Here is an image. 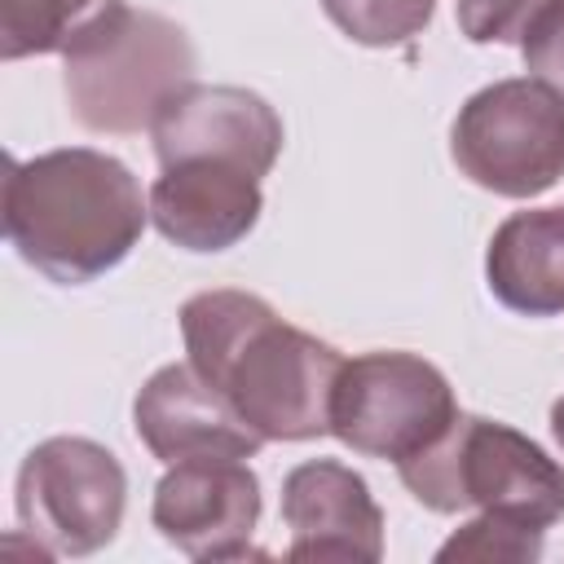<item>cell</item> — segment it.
Segmentation results:
<instances>
[{
  "label": "cell",
  "mask_w": 564,
  "mask_h": 564,
  "mask_svg": "<svg viewBox=\"0 0 564 564\" xmlns=\"http://www.w3.org/2000/svg\"><path fill=\"white\" fill-rule=\"evenodd\" d=\"M485 278L498 304L524 317L564 313V207L516 212L498 225Z\"/></svg>",
  "instance_id": "13"
},
{
  "label": "cell",
  "mask_w": 564,
  "mask_h": 564,
  "mask_svg": "<svg viewBox=\"0 0 564 564\" xmlns=\"http://www.w3.org/2000/svg\"><path fill=\"white\" fill-rule=\"evenodd\" d=\"M128 13L123 0H0V57L75 53Z\"/></svg>",
  "instance_id": "14"
},
{
  "label": "cell",
  "mask_w": 564,
  "mask_h": 564,
  "mask_svg": "<svg viewBox=\"0 0 564 564\" xmlns=\"http://www.w3.org/2000/svg\"><path fill=\"white\" fill-rule=\"evenodd\" d=\"M66 101L88 132H141L194 79L189 35L150 9H128L110 31L66 53Z\"/></svg>",
  "instance_id": "4"
},
{
  "label": "cell",
  "mask_w": 564,
  "mask_h": 564,
  "mask_svg": "<svg viewBox=\"0 0 564 564\" xmlns=\"http://www.w3.org/2000/svg\"><path fill=\"white\" fill-rule=\"evenodd\" d=\"M154 529L194 560H242L260 520V480L242 458L172 463L154 489Z\"/></svg>",
  "instance_id": "8"
},
{
  "label": "cell",
  "mask_w": 564,
  "mask_h": 564,
  "mask_svg": "<svg viewBox=\"0 0 564 564\" xmlns=\"http://www.w3.org/2000/svg\"><path fill=\"white\" fill-rule=\"evenodd\" d=\"M551 0H458V26L471 44H520Z\"/></svg>",
  "instance_id": "17"
},
{
  "label": "cell",
  "mask_w": 564,
  "mask_h": 564,
  "mask_svg": "<svg viewBox=\"0 0 564 564\" xmlns=\"http://www.w3.org/2000/svg\"><path fill=\"white\" fill-rule=\"evenodd\" d=\"M458 419L449 379L414 352H361L344 361L330 397V432L366 454L405 463Z\"/></svg>",
  "instance_id": "6"
},
{
  "label": "cell",
  "mask_w": 564,
  "mask_h": 564,
  "mask_svg": "<svg viewBox=\"0 0 564 564\" xmlns=\"http://www.w3.org/2000/svg\"><path fill=\"white\" fill-rule=\"evenodd\" d=\"M401 485L441 516L480 507L489 516L551 529L564 516V467L524 432L458 414L427 449L397 463Z\"/></svg>",
  "instance_id": "3"
},
{
  "label": "cell",
  "mask_w": 564,
  "mask_h": 564,
  "mask_svg": "<svg viewBox=\"0 0 564 564\" xmlns=\"http://www.w3.org/2000/svg\"><path fill=\"white\" fill-rule=\"evenodd\" d=\"M159 163H185V159H225L242 163L256 176H269L282 154V119L278 110L234 84H198L189 79L176 88L159 119L150 123Z\"/></svg>",
  "instance_id": "9"
},
{
  "label": "cell",
  "mask_w": 564,
  "mask_h": 564,
  "mask_svg": "<svg viewBox=\"0 0 564 564\" xmlns=\"http://www.w3.org/2000/svg\"><path fill=\"white\" fill-rule=\"evenodd\" d=\"M128 476L119 458L84 436L40 441L18 471V520L48 555H93L123 520Z\"/></svg>",
  "instance_id": "7"
},
{
  "label": "cell",
  "mask_w": 564,
  "mask_h": 564,
  "mask_svg": "<svg viewBox=\"0 0 564 564\" xmlns=\"http://www.w3.org/2000/svg\"><path fill=\"white\" fill-rule=\"evenodd\" d=\"M520 57L533 70V79H546L564 93V0H551L533 18V26L520 40Z\"/></svg>",
  "instance_id": "18"
},
{
  "label": "cell",
  "mask_w": 564,
  "mask_h": 564,
  "mask_svg": "<svg viewBox=\"0 0 564 564\" xmlns=\"http://www.w3.org/2000/svg\"><path fill=\"white\" fill-rule=\"evenodd\" d=\"M4 234L26 264L62 286L110 273L141 238L150 198L137 176L88 145L9 159L4 172Z\"/></svg>",
  "instance_id": "2"
},
{
  "label": "cell",
  "mask_w": 564,
  "mask_h": 564,
  "mask_svg": "<svg viewBox=\"0 0 564 564\" xmlns=\"http://www.w3.org/2000/svg\"><path fill=\"white\" fill-rule=\"evenodd\" d=\"M436 0H322L326 18L366 48H392L414 40L432 22Z\"/></svg>",
  "instance_id": "15"
},
{
  "label": "cell",
  "mask_w": 564,
  "mask_h": 564,
  "mask_svg": "<svg viewBox=\"0 0 564 564\" xmlns=\"http://www.w3.org/2000/svg\"><path fill=\"white\" fill-rule=\"evenodd\" d=\"M132 419L145 449L167 467L189 458H251L264 445V436L229 405V397L212 388L189 361L154 370L137 392Z\"/></svg>",
  "instance_id": "10"
},
{
  "label": "cell",
  "mask_w": 564,
  "mask_h": 564,
  "mask_svg": "<svg viewBox=\"0 0 564 564\" xmlns=\"http://www.w3.org/2000/svg\"><path fill=\"white\" fill-rule=\"evenodd\" d=\"M260 176L225 159L167 163L150 185L154 229L185 251H225L242 242L260 220Z\"/></svg>",
  "instance_id": "12"
},
{
  "label": "cell",
  "mask_w": 564,
  "mask_h": 564,
  "mask_svg": "<svg viewBox=\"0 0 564 564\" xmlns=\"http://www.w3.org/2000/svg\"><path fill=\"white\" fill-rule=\"evenodd\" d=\"M282 520L291 529L286 560L375 564L383 555V511L366 480L335 458L291 467L282 480Z\"/></svg>",
  "instance_id": "11"
},
{
  "label": "cell",
  "mask_w": 564,
  "mask_h": 564,
  "mask_svg": "<svg viewBox=\"0 0 564 564\" xmlns=\"http://www.w3.org/2000/svg\"><path fill=\"white\" fill-rule=\"evenodd\" d=\"M551 432H555V441L564 445V397L551 405Z\"/></svg>",
  "instance_id": "19"
},
{
  "label": "cell",
  "mask_w": 564,
  "mask_h": 564,
  "mask_svg": "<svg viewBox=\"0 0 564 564\" xmlns=\"http://www.w3.org/2000/svg\"><path fill=\"white\" fill-rule=\"evenodd\" d=\"M189 366L229 397L264 441L330 432V397L344 357L282 322L251 291H203L181 308Z\"/></svg>",
  "instance_id": "1"
},
{
  "label": "cell",
  "mask_w": 564,
  "mask_h": 564,
  "mask_svg": "<svg viewBox=\"0 0 564 564\" xmlns=\"http://www.w3.org/2000/svg\"><path fill=\"white\" fill-rule=\"evenodd\" d=\"M542 533L546 529H529V524L480 511V520L463 524L436 551V560L441 564H454V560H538L542 555Z\"/></svg>",
  "instance_id": "16"
},
{
  "label": "cell",
  "mask_w": 564,
  "mask_h": 564,
  "mask_svg": "<svg viewBox=\"0 0 564 564\" xmlns=\"http://www.w3.org/2000/svg\"><path fill=\"white\" fill-rule=\"evenodd\" d=\"M449 154L489 194H546L564 176V93L533 75L480 88L454 119Z\"/></svg>",
  "instance_id": "5"
}]
</instances>
